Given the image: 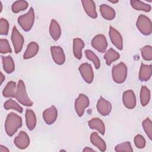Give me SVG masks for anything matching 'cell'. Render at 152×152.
Wrapping results in <instances>:
<instances>
[{"mask_svg":"<svg viewBox=\"0 0 152 152\" xmlns=\"http://www.w3.org/2000/svg\"><path fill=\"white\" fill-rule=\"evenodd\" d=\"M39 49V45L35 42H31L27 45V49L24 53L23 58L24 59H28L35 56L37 53Z\"/></svg>","mask_w":152,"mask_h":152,"instance_id":"cell-23","label":"cell"},{"mask_svg":"<svg viewBox=\"0 0 152 152\" xmlns=\"http://www.w3.org/2000/svg\"><path fill=\"white\" fill-rule=\"evenodd\" d=\"M10 150L8 149L7 147L2 145H0V152H9Z\"/></svg>","mask_w":152,"mask_h":152,"instance_id":"cell-39","label":"cell"},{"mask_svg":"<svg viewBox=\"0 0 152 152\" xmlns=\"http://www.w3.org/2000/svg\"><path fill=\"white\" fill-rule=\"evenodd\" d=\"M22 126L21 118L14 112H10L5 122V130L7 134L12 137Z\"/></svg>","mask_w":152,"mask_h":152,"instance_id":"cell-1","label":"cell"},{"mask_svg":"<svg viewBox=\"0 0 152 152\" xmlns=\"http://www.w3.org/2000/svg\"><path fill=\"white\" fill-rule=\"evenodd\" d=\"M81 3L83 8L86 14L92 18H96L97 17V14L96 10V4L91 0H83Z\"/></svg>","mask_w":152,"mask_h":152,"instance_id":"cell-16","label":"cell"},{"mask_svg":"<svg viewBox=\"0 0 152 152\" xmlns=\"http://www.w3.org/2000/svg\"><path fill=\"white\" fill-rule=\"evenodd\" d=\"M85 55H86L87 58L88 59H89L90 61H91L93 63L96 69H97L100 68V59L93 51H91L89 49H87L85 51Z\"/></svg>","mask_w":152,"mask_h":152,"instance_id":"cell-32","label":"cell"},{"mask_svg":"<svg viewBox=\"0 0 152 152\" xmlns=\"http://www.w3.org/2000/svg\"><path fill=\"white\" fill-rule=\"evenodd\" d=\"M143 129L149 139H152V122L150 118H147L142 122Z\"/></svg>","mask_w":152,"mask_h":152,"instance_id":"cell-34","label":"cell"},{"mask_svg":"<svg viewBox=\"0 0 152 152\" xmlns=\"http://www.w3.org/2000/svg\"><path fill=\"white\" fill-rule=\"evenodd\" d=\"M97 110L103 116L108 115L111 112L112 104L103 97H100L97 103Z\"/></svg>","mask_w":152,"mask_h":152,"instance_id":"cell-15","label":"cell"},{"mask_svg":"<svg viewBox=\"0 0 152 152\" xmlns=\"http://www.w3.org/2000/svg\"><path fill=\"white\" fill-rule=\"evenodd\" d=\"M17 22L23 30L28 31L32 28L34 22V11L32 7L25 14L20 16L17 19Z\"/></svg>","mask_w":152,"mask_h":152,"instance_id":"cell-4","label":"cell"},{"mask_svg":"<svg viewBox=\"0 0 152 152\" xmlns=\"http://www.w3.org/2000/svg\"><path fill=\"white\" fill-rule=\"evenodd\" d=\"M100 12L103 18L107 20H112L116 15L115 10L106 4H102L100 6Z\"/></svg>","mask_w":152,"mask_h":152,"instance_id":"cell-21","label":"cell"},{"mask_svg":"<svg viewBox=\"0 0 152 152\" xmlns=\"http://www.w3.org/2000/svg\"><path fill=\"white\" fill-rule=\"evenodd\" d=\"M91 46L100 53H104L107 46L106 37L103 34H97L91 40Z\"/></svg>","mask_w":152,"mask_h":152,"instance_id":"cell-9","label":"cell"},{"mask_svg":"<svg viewBox=\"0 0 152 152\" xmlns=\"http://www.w3.org/2000/svg\"><path fill=\"white\" fill-rule=\"evenodd\" d=\"M88 126L92 129H96L101 134L105 133V126L103 122L98 118H94L88 122Z\"/></svg>","mask_w":152,"mask_h":152,"instance_id":"cell-20","label":"cell"},{"mask_svg":"<svg viewBox=\"0 0 152 152\" xmlns=\"http://www.w3.org/2000/svg\"><path fill=\"white\" fill-rule=\"evenodd\" d=\"M122 102L124 105L128 109H132L136 106V97L132 90H128L122 94Z\"/></svg>","mask_w":152,"mask_h":152,"instance_id":"cell-11","label":"cell"},{"mask_svg":"<svg viewBox=\"0 0 152 152\" xmlns=\"http://www.w3.org/2000/svg\"><path fill=\"white\" fill-rule=\"evenodd\" d=\"M84 47V42L80 38H75L73 40V53L74 56L81 59L82 58V50Z\"/></svg>","mask_w":152,"mask_h":152,"instance_id":"cell-22","label":"cell"},{"mask_svg":"<svg viewBox=\"0 0 152 152\" xmlns=\"http://www.w3.org/2000/svg\"><path fill=\"white\" fill-rule=\"evenodd\" d=\"M9 31L8 21L3 18L0 19V34L7 35Z\"/></svg>","mask_w":152,"mask_h":152,"instance_id":"cell-37","label":"cell"},{"mask_svg":"<svg viewBox=\"0 0 152 152\" xmlns=\"http://www.w3.org/2000/svg\"><path fill=\"white\" fill-rule=\"evenodd\" d=\"M49 33L51 37L55 41L58 40L61 35V28L59 23L54 19L50 21L49 26Z\"/></svg>","mask_w":152,"mask_h":152,"instance_id":"cell-19","label":"cell"},{"mask_svg":"<svg viewBox=\"0 0 152 152\" xmlns=\"http://www.w3.org/2000/svg\"><path fill=\"white\" fill-rule=\"evenodd\" d=\"M127 66L124 62L114 65L112 69L113 80L118 84L124 83L127 77Z\"/></svg>","mask_w":152,"mask_h":152,"instance_id":"cell-3","label":"cell"},{"mask_svg":"<svg viewBox=\"0 0 152 152\" xmlns=\"http://www.w3.org/2000/svg\"><path fill=\"white\" fill-rule=\"evenodd\" d=\"M28 6V2L26 1H17L12 4L11 10L13 12L18 13L20 11L26 10Z\"/></svg>","mask_w":152,"mask_h":152,"instance_id":"cell-30","label":"cell"},{"mask_svg":"<svg viewBox=\"0 0 152 152\" xmlns=\"http://www.w3.org/2000/svg\"><path fill=\"white\" fill-rule=\"evenodd\" d=\"M90 104L88 97L84 94H80L78 97L75 100V110L78 116L81 117L84 113L85 109L87 108Z\"/></svg>","mask_w":152,"mask_h":152,"instance_id":"cell-6","label":"cell"},{"mask_svg":"<svg viewBox=\"0 0 152 152\" xmlns=\"http://www.w3.org/2000/svg\"><path fill=\"white\" fill-rule=\"evenodd\" d=\"M50 53L53 61L58 65H62L65 62V55L62 48L58 46L50 47Z\"/></svg>","mask_w":152,"mask_h":152,"instance_id":"cell-10","label":"cell"},{"mask_svg":"<svg viewBox=\"0 0 152 152\" xmlns=\"http://www.w3.org/2000/svg\"><path fill=\"white\" fill-rule=\"evenodd\" d=\"M94 151V150H93V149H92V148H90V147H85V148L83 149V152Z\"/></svg>","mask_w":152,"mask_h":152,"instance_id":"cell-40","label":"cell"},{"mask_svg":"<svg viewBox=\"0 0 152 152\" xmlns=\"http://www.w3.org/2000/svg\"><path fill=\"white\" fill-rule=\"evenodd\" d=\"M103 57L105 59L106 64L107 65H110L112 62L118 60L120 58V55L113 49L110 48L105 52Z\"/></svg>","mask_w":152,"mask_h":152,"instance_id":"cell-27","label":"cell"},{"mask_svg":"<svg viewBox=\"0 0 152 152\" xmlns=\"http://www.w3.org/2000/svg\"><path fill=\"white\" fill-rule=\"evenodd\" d=\"M134 144L138 148H143L145 146V140L143 136L138 134L134 137Z\"/></svg>","mask_w":152,"mask_h":152,"instance_id":"cell-38","label":"cell"},{"mask_svg":"<svg viewBox=\"0 0 152 152\" xmlns=\"http://www.w3.org/2000/svg\"><path fill=\"white\" fill-rule=\"evenodd\" d=\"M150 100V91L145 86H142L140 91V102L142 106L148 104Z\"/></svg>","mask_w":152,"mask_h":152,"instance_id":"cell-29","label":"cell"},{"mask_svg":"<svg viewBox=\"0 0 152 152\" xmlns=\"http://www.w3.org/2000/svg\"><path fill=\"white\" fill-rule=\"evenodd\" d=\"M91 142L100 151H104L106 150V144L104 141L99 137L98 134L96 132H92L90 135Z\"/></svg>","mask_w":152,"mask_h":152,"instance_id":"cell-18","label":"cell"},{"mask_svg":"<svg viewBox=\"0 0 152 152\" xmlns=\"http://www.w3.org/2000/svg\"><path fill=\"white\" fill-rule=\"evenodd\" d=\"M142 58L148 61L152 60V47L150 45H146L140 49Z\"/></svg>","mask_w":152,"mask_h":152,"instance_id":"cell-33","label":"cell"},{"mask_svg":"<svg viewBox=\"0 0 152 152\" xmlns=\"http://www.w3.org/2000/svg\"><path fill=\"white\" fill-rule=\"evenodd\" d=\"M3 68L7 74H11L15 70L14 62L10 56H2Z\"/></svg>","mask_w":152,"mask_h":152,"instance_id":"cell-25","label":"cell"},{"mask_svg":"<svg viewBox=\"0 0 152 152\" xmlns=\"http://www.w3.org/2000/svg\"><path fill=\"white\" fill-rule=\"evenodd\" d=\"M58 117V110L55 106L46 109L43 112V118L48 125L53 124Z\"/></svg>","mask_w":152,"mask_h":152,"instance_id":"cell-13","label":"cell"},{"mask_svg":"<svg viewBox=\"0 0 152 152\" xmlns=\"http://www.w3.org/2000/svg\"><path fill=\"white\" fill-rule=\"evenodd\" d=\"M109 36L112 44L119 50H122L123 48V39L120 33L112 26H110Z\"/></svg>","mask_w":152,"mask_h":152,"instance_id":"cell-12","label":"cell"},{"mask_svg":"<svg viewBox=\"0 0 152 152\" xmlns=\"http://www.w3.org/2000/svg\"><path fill=\"white\" fill-rule=\"evenodd\" d=\"M0 5H1V10H0V12L2 11V2L1 1H0Z\"/></svg>","mask_w":152,"mask_h":152,"instance_id":"cell-42","label":"cell"},{"mask_svg":"<svg viewBox=\"0 0 152 152\" xmlns=\"http://www.w3.org/2000/svg\"><path fill=\"white\" fill-rule=\"evenodd\" d=\"M14 142L18 148L23 150L28 147L30 144V138L26 132L21 131L14 138Z\"/></svg>","mask_w":152,"mask_h":152,"instance_id":"cell-14","label":"cell"},{"mask_svg":"<svg viewBox=\"0 0 152 152\" xmlns=\"http://www.w3.org/2000/svg\"><path fill=\"white\" fill-rule=\"evenodd\" d=\"M15 97L17 101L23 105L31 106L33 104V102L27 95L25 84L21 80H20L18 82Z\"/></svg>","mask_w":152,"mask_h":152,"instance_id":"cell-2","label":"cell"},{"mask_svg":"<svg viewBox=\"0 0 152 152\" xmlns=\"http://www.w3.org/2000/svg\"><path fill=\"white\" fill-rule=\"evenodd\" d=\"M130 4L131 7L135 10L142 11L145 12H150L151 7L150 5L145 4L140 1H131Z\"/></svg>","mask_w":152,"mask_h":152,"instance_id":"cell-28","label":"cell"},{"mask_svg":"<svg viewBox=\"0 0 152 152\" xmlns=\"http://www.w3.org/2000/svg\"><path fill=\"white\" fill-rule=\"evenodd\" d=\"M4 107L5 109L6 110H10V109H13L16 111H17L19 113L23 112V107L19 105L15 100H14L12 99H10L8 100H7L4 104Z\"/></svg>","mask_w":152,"mask_h":152,"instance_id":"cell-31","label":"cell"},{"mask_svg":"<svg viewBox=\"0 0 152 152\" xmlns=\"http://www.w3.org/2000/svg\"><path fill=\"white\" fill-rule=\"evenodd\" d=\"M12 52L10 43L8 40L5 39H1L0 40V52L1 53H11Z\"/></svg>","mask_w":152,"mask_h":152,"instance_id":"cell-36","label":"cell"},{"mask_svg":"<svg viewBox=\"0 0 152 152\" xmlns=\"http://www.w3.org/2000/svg\"><path fill=\"white\" fill-rule=\"evenodd\" d=\"M26 123L27 128L32 131L34 129L36 125V117L34 112L31 109H26Z\"/></svg>","mask_w":152,"mask_h":152,"instance_id":"cell-24","label":"cell"},{"mask_svg":"<svg viewBox=\"0 0 152 152\" xmlns=\"http://www.w3.org/2000/svg\"><path fill=\"white\" fill-rule=\"evenodd\" d=\"M151 65L142 63L139 71V80L141 81H147L151 78Z\"/></svg>","mask_w":152,"mask_h":152,"instance_id":"cell-17","label":"cell"},{"mask_svg":"<svg viewBox=\"0 0 152 152\" xmlns=\"http://www.w3.org/2000/svg\"><path fill=\"white\" fill-rule=\"evenodd\" d=\"M0 77H1V84H2V83L4 82V80H5V76L4 75V74H2V72H1V76H0Z\"/></svg>","mask_w":152,"mask_h":152,"instance_id":"cell-41","label":"cell"},{"mask_svg":"<svg viewBox=\"0 0 152 152\" xmlns=\"http://www.w3.org/2000/svg\"><path fill=\"white\" fill-rule=\"evenodd\" d=\"M78 70L84 80L88 84H90L93 81L94 72L91 65L88 63L81 64Z\"/></svg>","mask_w":152,"mask_h":152,"instance_id":"cell-8","label":"cell"},{"mask_svg":"<svg viewBox=\"0 0 152 152\" xmlns=\"http://www.w3.org/2000/svg\"><path fill=\"white\" fill-rule=\"evenodd\" d=\"M11 41L15 53H18L22 50L24 42L23 36L20 34L15 26H14L11 33Z\"/></svg>","mask_w":152,"mask_h":152,"instance_id":"cell-7","label":"cell"},{"mask_svg":"<svg viewBox=\"0 0 152 152\" xmlns=\"http://www.w3.org/2000/svg\"><path fill=\"white\" fill-rule=\"evenodd\" d=\"M136 26L143 35L148 36L152 32L151 21L148 17L144 15H139L136 22Z\"/></svg>","mask_w":152,"mask_h":152,"instance_id":"cell-5","label":"cell"},{"mask_svg":"<svg viewBox=\"0 0 152 152\" xmlns=\"http://www.w3.org/2000/svg\"><path fill=\"white\" fill-rule=\"evenodd\" d=\"M16 90V83L14 81H11L7 83V84L4 88L2 94L5 97H14L15 96Z\"/></svg>","mask_w":152,"mask_h":152,"instance_id":"cell-26","label":"cell"},{"mask_svg":"<svg viewBox=\"0 0 152 152\" xmlns=\"http://www.w3.org/2000/svg\"><path fill=\"white\" fill-rule=\"evenodd\" d=\"M115 150L116 152H120V151L132 152V151H133V149L132 148L131 144L129 141H126V142H124L118 144L117 145H116V147L115 148Z\"/></svg>","mask_w":152,"mask_h":152,"instance_id":"cell-35","label":"cell"}]
</instances>
